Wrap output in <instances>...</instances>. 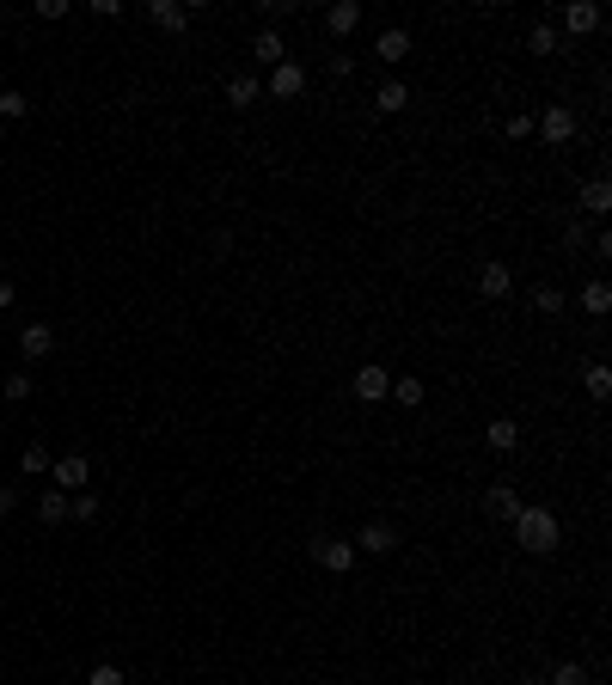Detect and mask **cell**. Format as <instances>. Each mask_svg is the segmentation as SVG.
Masks as SVG:
<instances>
[{"mask_svg":"<svg viewBox=\"0 0 612 685\" xmlns=\"http://www.w3.org/2000/svg\"><path fill=\"white\" fill-rule=\"evenodd\" d=\"M520 508H527V502H520V490H514V483H496V490L484 496V514H490V520H514Z\"/></svg>","mask_w":612,"mask_h":685,"instance_id":"9","label":"cell"},{"mask_svg":"<svg viewBox=\"0 0 612 685\" xmlns=\"http://www.w3.org/2000/svg\"><path fill=\"white\" fill-rule=\"evenodd\" d=\"M355 551H368V557H386V551H398V533H392L386 520H368V526L355 533Z\"/></svg>","mask_w":612,"mask_h":685,"instance_id":"5","label":"cell"},{"mask_svg":"<svg viewBox=\"0 0 612 685\" xmlns=\"http://www.w3.org/2000/svg\"><path fill=\"white\" fill-rule=\"evenodd\" d=\"M251 56L264 62V68H282L288 56H282V31H258V43H251Z\"/></svg>","mask_w":612,"mask_h":685,"instance_id":"18","label":"cell"},{"mask_svg":"<svg viewBox=\"0 0 612 685\" xmlns=\"http://www.w3.org/2000/svg\"><path fill=\"white\" fill-rule=\"evenodd\" d=\"M301 92H306V68H301V62L270 68V99H301Z\"/></svg>","mask_w":612,"mask_h":685,"instance_id":"6","label":"cell"},{"mask_svg":"<svg viewBox=\"0 0 612 685\" xmlns=\"http://www.w3.org/2000/svg\"><path fill=\"white\" fill-rule=\"evenodd\" d=\"M37 514H43L49 526H62V520H68V496H62V490H43V496H37Z\"/></svg>","mask_w":612,"mask_h":685,"instance_id":"22","label":"cell"},{"mask_svg":"<svg viewBox=\"0 0 612 685\" xmlns=\"http://www.w3.org/2000/svg\"><path fill=\"white\" fill-rule=\"evenodd\" d=\"M86 472H92V465H86V453H62V459H56V490H62V496H68V490H80V483H86Z\"/></svg>","mask_w":612,"mask_h":685,"instance_id":"10","label":"cell"},{"mask_svg":"<svg viewBox=\"0 0 612 685\" xmlns=\"http://www.w3.org/2000/svg\"><path fill=\"white\" fill-rule=\"evenodd\" d=\"M25 110H31L25 92H0V117H25Z\"/></svg>","mask_w":612,"mask_h":685,"instance_id":"31","label":"cell"},{"mask_svg":"<svg viewBox=\"0 0 612 685\" xmlns=\"http://www.w3.org/2000/svg\"><path fill=\"white\" fill-rule=\"evenodd\" d=\"M581 208H588V214H607L612 208V184L607 178H588V184H581Z\"/></svg>","mask_w":612,"mask_h":685,"instance_id":"16","label":"cell"},{"mask_svg":"<svg viewBox=\"0 0 612 685\" xmlns=\"http://www.w3.org/2000/svg\"><path fill=\"white\" fill-rule=\"evenodd\" d=\"M527 49H533V56H551V49H557V25H533V31H527Z\"/></svg>","mask_w":612,"mask_h":685,"instance_id":"26","label":"cell"},{"mask_svg":"<svg viewBox=\"0 0 612 685\" xmlns=\"http://www.w3.org/2000/svg\"><path fill=\"white\" fill-rule=\"evenodd\" d=\"M477 294H484V300H509L514 294V270L509 264H484V270H477Z\"/></svg>","mask_w":612,"mask_h":685,"instance_id":"4","label":"cell"},{"mask_svg":"<svg viewBox=\"0 0 612 685\" xmlns=\"http://www.w3.org/2000/svg\"><path fill=\"white\" fill-rule=\"evenodd\" d=\"M19 508V490H0V514H13Z\"/></svg>","mask_w":612,"mask_h":685,"instance_id":"35","label":"cell"},{"mask_svg":"<svg viewBox=\"0 0 612 685\" xmlns=\"http://www.w3.org/2000/svg\"><path fill=\"white\" fill-rule=\"evenodd\" d=\"M355 398H362V404L392 398V374H386V368H362V374H355Z\"/></svg>","mask_w":612,"mask_h":685,"instance_id":"8","label":"cell"},{"mask_svg":"<svg viewBox=\"0 0 612 685\" xmlns=\"http://www.w3.org/2000/svg\"><path fill=\"white\" fill-rule=\"evenodd\" d=\"M13 300H19V288H13V282H0V312L13 307Z\"/></svg>","mask_w":612,"mask_h":685,"instance_id":"34","label":"cell"},{"mask_svg":"<svg viewBox=\"0 0 612 685\" xmlns=\"http://www.w3.org/2000/svg\"><path fill=\"white\" fill-rule=\"evenodd\" d=\"M533 307H539L545 318H557V312H564V288H533Z\"/></svg>","mask_w":612,"mask_h":685,"instance_id":"28","label":"cell"},{"mask_svg":"<svg viewBox=\"0 0 612 685\" xmlns=\"http://www.w3.org/2000/svg\"><path fill=\"white\" fill-rule=\"evenodd\" d=\"M19 472L43 478V472H49V447H43V441H37V447H25V453H19Z\"/></svg>","mask_w":612,"mask_h":685,"instance_id":"24","label":"cell"},{"mask_svg":"<svg viewBox=\"0 0 612 685\" xmlns=\"http://www.w3.org/2000/svg\"><path fill=\"white\" fill-rule=\"evenodd\" d=\"M484 447H490V453H514V447H520V422H514V416H496V422L484 429Z\"/></svg>","mask_w":612,"mask_h":685,"instance_id":"12","label":"cell"},{"mask_svg":"<svg viewBox=\"0 0 612 685\" xmlns=\"http://www.w3.org/2000/svg\"><path fill=\"white\" fill-rule=\"evenodd\" d=\"M539 135L551 141V147H564V141L576 135V110H570V104H551V110L539 117Z\"/></svg>","mask_w":612,"mask_h":685,"instance_id":"3","label":"cell"},{"mask_svg":"<svg viewBox=\"0 0 612 685\" xmlns=\"http://www.w3.org/2000/svg\"><path fill=\"white\" fill-rule=\"evenodd\" d=\"M533 135V117H509V141H527Z\"/></svg>","mask_w":612,"mask_h":685,"instance_id":"33","label":"cell"},{"mask_svg":"<svg viewBox=\"0 0 612 685\" xmlns=\"http://www.w3.org/2000/svg\"><path fill=\"white\" fill-rule=\"evenodd\" d=\"M581 386H588V398L600 404V398H607V392H612V374H607V361H594V368L581 374Z\"/></svg>","mask_w":612,"mask_h":685,"instance_id":"23","label":"cell"},{"mask_svg":"<svg viewBox=\"0 0 612 685\" xmlns=\"http://www.w3.org/2000/svg\"><path fill=\"white\" fill-rule=\"evenodd\" d=\"M0 392H6L13 404H25V398H31V374H25V368H19V374H6V386H0Z\"/></svg>","mask_w":612,"mask_h":685,"instance_id":"29","label":"cell"},{"mask_svg":"<svg viewBox=\"0 0 612 685\" xmlns=\"http://www.w3.org/2000/svg\"><path fill=\"white\" fill-rule=\"evenodd\" d=\"M147 19H153L160 31H184V25H190V6H178V0H147Z\"/></svg>","mask_w":612,"mask_h":685,"instance_id":"13","label":"cell"},{"mask_svg":"<svg viewBox=\"0 0 612 685\" xmlns=\"http://www.w3.org/2000/svg\"><path fill=\"white\" fill-rule=\"evenodd\" d=\"M545 685H594V680H588V667H581V661H564V667H557Z\"/></svg>","mask_w":612,"mask_h":685,"instance_id":"27","label":"cell"},{"mask_svg":"<svg viewBox=\"0 0 612 685\" xmlns=\"http://www.w3.org/2000/svg\"><path fill=\"white\" fill-rule=\"evenodd\" d=\"M312 563H319V569H331V576H349V569H355V545H349V539H325V533H312Z\"/></svg>","mask_w":612,"mask_h":685,"instance_id":"2","label":"cell"},{"mask_svg":"<svg viewBox=\"0 0 612 685\" xmlns=\"http://www.w3.org/2000/svg\"><path fill=\"white\" fill-rule=\"evenodd\" d=\"M423 398H429V386H423V379H392V404H405V411H416V404H423Z\"/></svg>","mask_w":612,"mask_h":685,"instance_id":"21","label":"cell"},{"mask_svg":"<svg viewBox=\"0 0 612 685\" xmlns=\"http://www.w3.org/2000/svg\"><path fill=\"white\" fill-rule=\"evenodd\" d=\"M49 349H56V331H49V325H25V331H19V355H25V361H43Z\"/></svg>","mask_w":612,"mask_h":685,"instance_id":"11","label":"cell"},{"mask_svg":"<svg viewBox=\"0 0 612 685\" xmlns=\"http://www.w3.org/2000/svg\"><path fill=\"white\" fill-rule=\"evenodd\" d=\"M374 49H380V62H405V56H410V31H398V25H392V31H380Z\"/></svg>","mask_w":612,"mask_h":685,"instance_id":"19","label":"cell"},{"mask_svg":"<svg viewBox=\"0 0 612 685\" xmlns=\"http://www.w3.org/2000/svg\"><path fill=\"white\" fill-rule=\"evenodd\" d=\"M509 526H514V539H520L527 557H551L557 539H564V526H557V514H551V508H520Z\"/></svg>","mask_w":612,"mask_h":685,"instance_id":"1","label":"cell"},{"mask_svg":"<svg viewBox=\"0 0 612 685\" xmlns=\"http://www.w3.org/2000/svg\"><path fill=\"white\" fill-rule=\"evenodd\" d=\"M564 31L570 37L600 31V6H594V0H570V6H564Z\"/></svg>","mask_w":612,"mask_h":685,"instance_id":"7","label":"cell"},{"mask_svg":"<svg viewBox=\"0 0 612 685\" xmlns=\"http://www.w3.org/2000/svg\"><path fill=\"white\" fill-rule=\"evenodd\" d=\"M37 19H68V0H37Z\"/></svg>","mask_w":612,"mask_h":685,"instance_id":"32","label":"cell"},{"mask_svg":"<svg viewBox=\"0 0 612 685\" xmlns=\"http://www.w3.org/2000/svg\"><path fill=\"white\" fill-rule=\"evenodd\" d=\"M355 25H362V6H355V0H337V6L325 13V31L331 37H349Z\"/></svg>","mask_w":612,"mask_h":685,"instance_id":"14","label":"cell"},{"mask_svg":"<svg viewBox=\"0 0 612 685\" xmlns=\"http://www.w3.org/2000/svg\"><path fill=\"white\" fill-rule=\"evenodd\" d=\"M405 104H410V86H405V80H386L380 99H374V110H380V117H392V110H405Z\"/></svg>","mask_w":612,"mask_h":685,"instance_id":"20","label":"cell"},{"mask_svg":"<svg viewBox=\"0 0 612 685\" xmlns=\"http://www.w3.org/2000/svg\"><path fill=\"white\" fill-rule=\"evenodd\" d=\"M86 685H129V680H123V667H110V661H99V667L86 673Z\"/></svg>","mask_w":612,"mask_h":685,"instance_id":"30","label":"cell"},{"mask_svg":"<svg viewBox=\"0 0 612 685\" xmlns=\"http://www.w3.org/2000/svg\"><path fill=\"white\" fill-rule=\"evenodd\" d=\"M520 685H545V680H533V673H527V680H520Z\"/></svg>","mask_w":612,"mask_h":685,"instance_id":"36","label":"cell"},{"mask_svg":"<svg viewBox=\"0 0 612 685\" xmlns=\"http://www.w3.org/2000/svg\"><path fill=\"white\" fill-rule=\"evenodd\" d=\"M227 99H233V110H245V104L264 99V86H258V74H233L227 80Z\"/></svg>","mask_w":612,"mask_h":685,"instance_id":"15","label":"cell"},{"mask_svg":"<svg viewBox=\"0 0 612 685\" xmlns=\"http://www.w3.org/2000/svg\"><path fill=\"white\" fill-rule=\"evenodd\" d=\"M581 307L594 312V318H600V312H612V282H607V275H594V282L581 288Z\"/></svg>","mask_w":612,"mask_h":685,"instance_id":"17","label":"cell"},{"mask_svg":"<svg viewBox=\"0 0 612 685\" xmlns=\"http://www.w3.org/2000/svg\"><path fill=\"white\" fill-rule=\"evenodd\" d=\"M68 514L80 520V526H86V520H99V496H92V490H80V496H68Z\"/></svg>","mask_w":612,"mask_h":685,"instance_id":"25","label":"cell"}]
</instances>
